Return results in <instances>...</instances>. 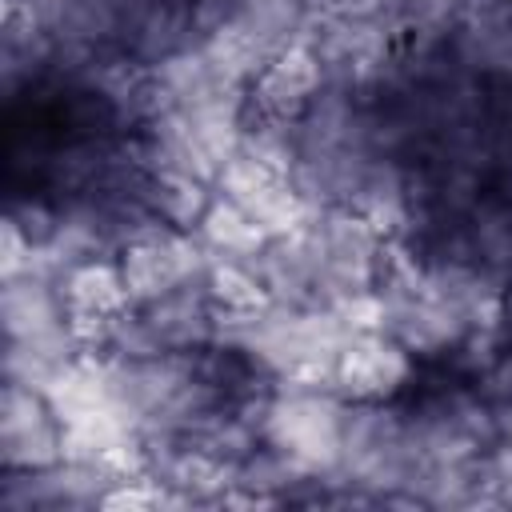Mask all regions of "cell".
Instances as JSON below:
<instances>
[{
  "label": "cell",
  "instance_id": "1",
  "mask_svg": "<svg viewBox=\"0 0 512 512\" xmlns=\"http://www.w3.org/2000/svg\"><path fill=\"white\" fill-rule=\"evenodd\" d=\"M404 408H408L412 436L428 464L472 460L496 444L492 408L476 392V384L464 376H440L436 384L420 392L412 384L404 392Z\"/></svg>",
  "mask_w": 512,
  "mask_h": 512
},
{
  "label": "cell",
  "instance_id": "2",
  "mask_svg": "<svg viewBox=\"0 0 512 512\" xmlns=\"http://www.w3.org/2000/svg\"><path fill=\"white\" fill-rule=\"evenodd\" d=\"M344 404L348 400L328 384H276L260 420V440L316 472H332L340 464Z\"/></svg>",
  "mask_w": 512,
  "mask_h": 512
},
{
  "label": "cell",
  "instance_id": "3",
  "mask_svg": "<svg viewBox=\"0 0 512 512\" xmlns=\"http://www.w3.org/2000/svg\"><path fill=\"white\" fill-rule=\"evenodd\" d=\"M128 480L120 468L96 460H56L48 468L4 472L0 508L4 512H64V508H100V500Z\"/></svg>",
  "mask_w": 512,
  "mask_h": 512
},
{
  "label": "cell",
  "instance_id": "4",
  "mask_svg": "<svg viewBox=\"0 0 512 512\" xmlns=\"http://www.w3.org/2000/svg\"><path fill=\"white\" fill-rule=\"evenodd\" d=\"M208 248L196 240V232H180V228H168L160 224L156 232L132 240L120 256H116V268L124 276V288H128V300L132 304H148L156 296H168L176 292L180 284H192L208 272Z\"/></svg>",
  "mask_w": 512,
  "mask_h": 512
},
{
  "label": "cell",
  "instance_id": "5",
  "mask_svg": "<svg viewBox=\"0 0 512 512\" xmlns=\"http://www.w3.org/2000/svg\"><path fill=\"white\" fill-rule=\"evenodd\" d=\"M416 368L420 360L384 328H352L336 356L332 388L344 400H400L416 384Z\"/></svg>",
  "mask_w": 512,
  "mask_h": 512
},
{
  "label": "cell",
  "instance_id": "6",
  "mask_svg": "<svg viewBox=\"0 0 512 512\" xmlns=\"http://www.w3.org/2000/svg\"><path fill=\"white\" fill-rule=\"evenodd\" d=\"M64 460V424L48 396L32 384L4 380L0 388V468L28 472Z\"/></svg>",
  "mask_w": 512,
  "mask_h": 512
},
{
  "label": "cell",
  "instance_id": "7",
  "mask_svg": "<svg viewBox=\"0 0 512 512\" xmlns=\"http://www.w3.org/2000/svg\"><path fill=\"white\" fill-rule=\"evenodd\" d=\"M220 196H228L240 212H248L268 236H284V232H296L304 220H308V204L304 196L296 192L292 176L252 160L248 152H236L220 172H216V184H212Z\"/></svg>",
  "mask_w": 512,
  "mask_h": 512
},
{
  "label": "cell",
  "instance_id": "8",
  "mask_svg": "<svg viewBox=\"0 0 512 512\" xmlns=\"http://www.w3.org/2000/svg\"><path fill=\"white\" fill-rule=\"evenodd\" d=\"M60 292H64V308H68L72 332L80 336V344L88 352H100L112 320L132 304L128 288H124V276H120L112 256L84 260V264L68 268L60 276Z\"/></svg>",
  "mask_w": 512,
  "mask_h": 512
},
{
  "label": "cell",
  "instance_id": "9",
  "mask_svg": "<svg viewBox=\"0 0 512 512\" xmlns=\"http://www.w3.org/2000/svg\"><path fill=\"white\" fill-rule=\"evenodd\" d=\"M328 88V72L312 48L308 36L292 40L284 52L272 56V64L248 84V104L264 116L296 120L312 108V100Z\"/></svg>",
  "mask_w": 512,
  "mask_h": 512
},
{
  "label": "cell",
  "instance_id": "10",
  "mask_svg": "<svg viewBox=\"0 0 512 512\" xmlns=\"http://www.w3.org/2000/svg\"><path fill=\"white\" fill-rule=\"evenodd\" d=\"M456 60L480 80H512V0H468L448 28Z\"/></svg>",
  "mask_w": 512,
  "mask_h": 512
},
{
  "label": "cell",
  "instance_id": "11",
  "mask_svg": "<svg viewBox=\"0 0 512 512\" xmlns=\"http://www.w3.org/2000/svg\"><path fill=\"white\" fill-rule=\"evenodd\" d=\"M196 240L208 248V256H220V260H256V252L272 240L248 212H240L228 196H212L208 212L200 216L196 224Z\"/></svg>",
  "mask_w": 512,
  "mask_h": 512
},
{
  "label": "cell",
  "instance_id": "12",
  "mask_svg": "<svg viewBox=\"0 0 512 512\" xmlns=\"http://www.w3.org/2000/svg\"><path fill=\"white\" fill-rule=\"evenodd\" d=\"M212 196H216V188L188 172H148V180H144V204L152 208V216L180 232H196Z\"/></svg>",
  "mask_w": 512,
  "mask_h": 512
},
{
  "label": "cell",
  "instance_id": "13",
  "mask_svg": "<svg viewBox=\"0 0 512 512\" xmlns=\"http://www.w3.org/2000/svg\"><path fill=\"white\" fill-rule=\"evenodd\" d=\"M200 48H204V56L212 60V68H216L224 80L240 84V88H248V84L272 64V56H276V48H272L268 40H260L248 24H240L236 16H232L220 32H212Z\"/></svg>",
  "mask_w": 512,
  "mask_h": 512
},
{
  "label": "cell",
  "instance_id": "14",
  "mask_svg": "<svg viewBox=\"0 0 512 512\" xmlns=\"http://www.w3.org/2000/svg\"><path fill=\"white\" fill-rule=\"evenodd\" d=\"M236 20L248 24L260 40H268L276 52H284L292 40L308 32V0H236Z\"/></svg>",
  "mask_w": 512,
  "mask_h": 512
},
{
  "label": "cell",
  "instance_id": "15",
  "mask_svg": "<svg viewBox=\"0 0 512 512\" xmlns=\"http://www.w3.org/2000/svg\"><path fill=\"white\" fill-rule=\"evenodd\" d=\"M204 288H208L216 312H252V308L268 304V292H264V284H260V276L248 260L212 256L208 272H204Z\"/></svg>",
  "mask_w": 512,
  "mask_h": 512
},
{
  "label": "cell",
  "instance_id": "16",
  "mask_svg": "<svg viewBox=\"0 0 512 512\" xmlns=\"http://www.w3.org/2000/svg\"><path fill=\"white\" fill-rule=\"evenodd\" d=\"M0 276L8 280V276H20V272H28L32 268V256H36V248L28 244V236L16 228V220L12 216H4L0 220Z\"/></svg>",
  "mask_w": 512,
  "mask_h": 512
},
{
  "label": "cell",
  "instance_id": "17",
  "mask_svg": "<svg viewBox=\"0 0 512 512\" xmlns=\"http://www.w3.org/2000/svg\"><path fill=\"white\" fill-rule=\"evenodd\" d=\"M504 196H508V204H512V172L504 176Z\"/></svg>",
  "mask_w": 512,
  "mask_h": 512
}]
</instances>
